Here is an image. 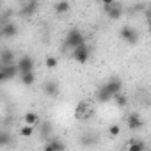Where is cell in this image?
<instances>
[{
    "instance_id": "6da1fadb",
    "label": "cell",
    "mask_w": 151,
    "mask_h": 151,
    "mask_svg": "<svg viewBox=\"0 0 151 151\" xmlns=\"http://www.w3.org/2000/svg\"><path fill=\"white\" fill-rule=\"evenodd\" d=\"M84 43H86L84 34H82L78 29H71V30H68V34H66L62 50H75L77 46H80V45H84Z\"/></svg>"
},
{
    "instance_id": "7a4b0ae2",
    "label": "cell",
    "mask_w": 151,
    "mask_h": 151,
    "mask_svg": "<svg viewBox=\"0 0 151 151\" xmlns=\"http://www.w3.org/2000/svg\"><path fill=\"white\" fill-rule=\"evenodd\" d=\"M103 9H105L107 16H109L110 20H119V18L123 16V13H124V7H123L121 4L114 2V0H109V2H105V4H103Z\"/></svg>"
},
{
    "instance_id": "3957f363",
    "label": "cell",
    "mask_w": 151,
    "mask_h": 151,
    "mask_svg": "<svg viewBox=\"0 0 151 151\" xmlns=\"http://www.w3.org/2000/svg\"><path fill=\"white\" fill-rule=\"evenodd\" d=\"M89 55H91V50H89L87 43H84V45H80V46H77V48L73 50V55H71V57H73V60L84 64V62L89 60Z\"/></svg>"
},
{
    "instance_id": "277c9868",
    "label": "cell",
    "mask_w": 151,
    "mask_h": 151,
    "mask_svg": "<svg viewBox=\"0 0 151 151\" xmlns=\"http://www.w3.org/2000/svg\"><path fill=\"white\" fill-rule=\"evenodd\" d=\"M119 36L128 43V45H137L139 43V32L133 29V27H123L121 29V32H119Z\"/></svg>"
},
{
    "instance_id": "5b68a950",
    "label": "cell",
    "mask_w": 151,
    "mask_h": 151,
    "mask_svg": "<svg viewBox=\"0 0 151 151\" xmlns=\"http://www.w3.org/2000/svg\"><path fill=\"white\" fill-rule=\"evenodd\" d=\"M16 68H18V73L20 75H23V73H34V59L30 55H23L18 60Z\"/></svg>"
},
{
    "instance_id": "8992f818",
    "label": "cell",
    "mask_w": 151,
    "mask_h": 151,
    "mask_svg": "<svg viewBox=\"0 0 151 151\" xmlns=\"http://www.w3.org/2000/svg\"><path fill=\"white\" fill-rule=\"evenodd\" d=\"M16 75H18L16 64H11V66H0V84H2V82H7V80H13Z\"/></svg>"
},
{
    "instance_id": "52a82bcc",
    "label": "cell",
    "mask_w": 151,
    "mask_h": 151,
    "mask_svg": "<svg viewBox=\"0 0 151 151\" xmlns=\"http://www.w3.org/2000/svg\"><path fill=\"white\" fill-rule=\"evenodd\" d=\"M16 34H18V25L13 23V22H7V23H4L2 27H0V36L6 37V39H11Z\"/></svg>"
},
{
    "instance_id": "ba28073f",
    "label": "cell",
    "mask_w": 151,
    "mask_h": 151,
    "mask_svg": "<svg viewBox=\"0 0 151 151\" xmlns=\"http://www.w3.org/2000/svg\"><path fill=\"white\" fill-rule=\"evenodd\" d=\"M37 7H39V4H37V2H34V0L23 2V4H22V7H20V14H22V16H25V18H29V16L36 14Z\"/></svg>"
},
{
    "instance_id": "9c48e42d",
    "label": "cell",
    "mask_w": 151,
    "mask_h": 151,
    "mask_svg": "<svg viewBox=\"0 0 151 151\" xmlns=\"http://www.w3.org/2000/svg\"><path fill=\"white\" fill-rule=\"evenodd\" d=\"M105 87H107V91L112 94V96H116V94H119L121 93V86H123V82L117 78V77H114V78H110L107 84H103Z\"/></svg>"
},
{
    "instance_id": "30bf717a",
    "label": "cell",
    "mask_w": 151,
    "mask_h": 151,
    "mask_svg": "<svg viewBox=\"0 0 151 151\" xmlns=\"http://www.w3.org/2000/svg\"><path fill=\"white\" fill-rule=\"evenodd\" d=\"M43 91H45V94H46V96L55 98V96H59V84H57L55 80H48V82H45Z\"/></svg>"
},
{
    "instance_id": "8fae6325",
    "label": "cell",
    "mask_w": 151,
    "mask_h": 151,
    "mask_svg": "<svg viewBox=\"0 0 151 151\" xmlns=\"http://www.w3.org/2000/svg\"><path fill=\"white\" fill-rule=\"evenodd\" d=\"M11 64H14V52L4 50L0 53V66H11Z\"/></svg>"
},
{
    "instance_id": "7c38bea8",
    "label": "cell",
    "mask_w": 151,
    "mask_h": 151,
    "mask_svg": "<svg viewBox=\"0 0 151 151\" xmlns=\"http://www.w3.org/2000/svg\"><path fill=\"white\" fill-rule=\"evenodd\" d=\"M128 128H130L132 132L142 128V119H140L139 114H130V116H128Z\"/></svg>"
},
{
    "instance_id": "4fadbf2b",
    "label": "cell",
    "mask_w": 151,
    "mask_h": 151,
    "mask_svg": "<svg viewBox=\"0 0 151 151\" xmlns=\"http://www.w3.org/2000/svg\"><path fill=\"white\" fill-rule=\"evenodd\" d=\"M96 100H98L100 103H107V101L114 100V96L107 91V87H105V86H101V87L98 89V93H96Z\"/></svg>"
},
{
    "instance_id": "5bb4252c",
    "label": "cell",
    "mask_w": 151,
    "mask_h": 151,
    "mask_svg": "<svg viewBox=\"0 0 151 151\" xmlns=\"http://www.w3.org/2000/svg\"><path fill=\"white\" fill-rule=\"evenodd\" d=\"M25 124H29V126H34V128H37L39 124H41V119H39V116L36 114V112H27L25 114Z\"/></svg>"
},
{
    "instance_id": "9a60e30c",
    "label": "cell",
    "mask_w": 151,
    "mask_h": 151,
    "mask_svg": "<svg viewBox=\"0 0 151 151\" xmlns=\"http://www.w3.org/2000/svg\"><path fill=\"white\" fill-rule=\"evenodd\" d=\"M98 140H100V137L96 133H86L80 137V142L84 146H94V144H98Z\"/></svg>"
},
{
    "instance_id": "2e32d148",
    "label": "cell",
    "mask_w": 151,
    "mask_h": 151,
    "mask_svg": "<svg viewBox=\"0 0 151 151\" xmlns=\"http://www.w3.org/2000/svg\"><path fill=\"white\" fill-rule=\"evenodd\" d=\"M13 142H14V137H13L9 132H6V130H2V132H0V147L11 146Z\"/></svg>"
},
{
    "instance_id": "e0dca14e",
    "label": "cell",
    "mask_w": 151,
    "mask_h": 151,
    "mask_svg": "<svg viewBox=\"0 0 151 151\" xmlns=\"http://www.w3.org/2000/svg\"><path fill=\"white\" fill-rule=\"evenodd\" d=\"M37 128H39V132H41V137H43V139H46V140H48V139H52V124H50L48 121L41 123Z\"/></svg>"
},
{
    "instance_id": "ac0fdd59",
    "label": "cell",
    "mask_w": 151,
    "mask_h": 151,
    "mask_svg": "<svg viewBox=\"0 0 151 151\" xmlns=\"http://www.w3.org/2000/svg\"><path fill=\"white\" fill-rule=\"evenodd\" d=\"M126 151H146V144L142 140H137V139H132L128 142V149Z\"/></svg>"
},
{
    "instance_id": "d6986e66",
    "label": "cell",
    "mask_w": 151,
    "mask_h": 151,
    "mask_svg": "<svg viewBox=\"0 0 151 151\" xmlns=\"http://www.w3.org/2000/svg\"><path fill=\"white\" fill-rule=\"evenodd\" d=\"M69 2H66V0H62V2H55L53 4V9H55V13L57 14H66L68 11H69Z\"/></svg>"
},
{
    "instance_id": "ffe728a7",
    "label": "cell",
    "mask_w": 151,
    "mask_h": 151,
    "mask_svg": "<svg viewBox=\"0 0 151 151\" xmlns=\"http://www.w3.org/2000/svg\"><path fill=\"white\" fill-rule=\"evenodd\" d=\"M48 142L53 146V149H55V151H66V146H64V142H62L60 139L52 137V139H48Z\"/></svg>"
},
{
    "instance_id": "44dd1931",
    "label": "cell",
    "mask_w": 151,
    "mask_h": 151,
    "mask_svg": "<svg viewBox=\"0 0 151 151\" xmlns=\"http://www.w3.org/2000/svg\"><path fill=\"white\" fill-rule=\"evenodd\" d=\"M36 82V75L34 73H23L22 75V84L23 86H32Z\"/></svg>"
},
{
    "instance_id": "7402d4cb",
    "label": "cell",
    "mask_w": 151,
    "mask_h": 151,
    "mask_svg": "<svg viewBox=\"0 0 151 151\" xmlns=\"http://www.w3.org/2000/svg\"><path fill=\"white\" fill-rule=\"evenodd\" d=\"M86 110H87V105L86 103H78L77 110H75V116H77V117H84L86 116Z\"/></svg>"
},
{
    "instance_id": "603a6c76",
    "label": "cell",
    "mask_w": 151,
    "mask_h": 151,
    "mask_svg": "<svg viewBox=\"0 0 151 151\" xmlns=\"http://www.w3.org/2000/svg\"><path fill=\"white\" fill-rule=\"evenodd\" d=\"M20 133H22V137H30V135L34 133V126H29V124H25V126L20 130Z\"/></svg>"
},
{
    "instance_id": "cb8c5ba5",
    "label": "cell",
    "mask_w": 151,
    "mask_h": 151,
    "mask_svg": "<svg viewBox=\"0 0 151 151\" xmlns=\"http://www.w3.org/2000/svg\"><path fill=\"white\" fill-rule=\"evenodd\" d=\"M109 133H110L112 137H117V135L121 133V126H119V124H112V126H109Z\"/></svg>"
},
{
    "instance_id": "d4e9b609",
    "label": "cell",
    "mask_w": 151,
    "mask_h": 151,
    "mask_svg": "<svg viewBox=\"0 0 151 151\" xmlns=\"http://www.w3.org/2000/svg\"><path fill=\"white\" fill-rule=\"evenodd\" d=\"M45 64H46V68H48V69H53V68L57 66V59H55V57H46Z\"/></svg>"
},
{
    "instance_id": "484cf974",
    "label": "cell",
    "mask_w": 151,
    "mask_h": 151,
    "mask_svg": "<svg viewBox=\"0 0 151 151\" xmlns=\"http://www.w3.org/2000/svg\"><path fill=\"white\" fill-rule=\"evenodd\" d=\"M114 98H116V105H117V107H124V105H126V96H124V94H123V96H121V94H116Z\"/></svg>"
},
{
    "instance_id": "4316f807",
    "label": "cell",
    "mask_w": 151,
    "mask_h": 151,
    "mask_svg": "<svg viewBox=\"0 0 151 151\" xmlns=\"http://www.w3.org/2000/svg\"><path fill=\"white\" fill-rule=\"evenodd\" d=\"M43 151H55V149H53V146H52L50 142H46V144H45V147H43Z\"/></svg>"
},
{
    "instance_id": "83f0119b",
    "label": "cell",
    "mask_w": 151,
    "mask_h": 151,
    "mask_svg": "<svg viewBox=\"0 0 151 151\" xmlns=\"http://www.w3.org/2000/svg\"><path fill=\"white\" fill-rule=\"evenodd\" d=\"M0 7H2V2H0Z\"/></svg>"
},
{
    "instance_id": "f1b7e54d",
    "label": "cell",
    "mask_w": 151,
    "mask_h": 151,
    "mask_svg": "<svg viewBox=\"0 0 151 151\" xmlns=\"http://www.w3.org/2000/svg\"><path fill=\"white\" fill-rule=\"evenodd\" d=\"M146 151H147V149H146Z\"/></svg>"
}]
</instances>
